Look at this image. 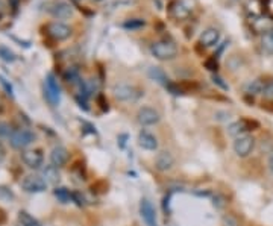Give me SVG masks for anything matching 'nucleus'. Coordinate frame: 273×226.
<instances>
[{"instance_id":"29","label":"nucleus","mask_w":273,"mask_h":226,"mask_svg":"<svg viewBox=\"0 0 273 226\" xmlns=\"http://www.w3.org/2000/svg\"><path fill=\"white\" fill-rule=\"evenodd\" d=\"M204 65H205L207 70H210V71H213V73L219 70V62H217L216 58H208V59H205Z\"/></svg>"},{"instance_id":"11","label":"nucleus","mask_w":273,"mask_h":226,"mask_svg":"<svg viewBox=\"0 0 273 226\" xmlns=\"http://www.w3.org/2000/svg\"><path fill=\"white\" fill-rule=\"evenodd\" d=\"M257 126H258L257 122H251V120H248V119H242V120H239V122L231 123L229 128H228V132H229L231 137L239 138V137H242V135H246L249 131H254L252 128H257Z\"/></svg>"},{"instance_id":"30","label":"nucleus","mask_w":273,"mask_h":226,"mask_svg":"<svg viewBox=\"0 0 273 226\" xmlns=\"http://www.w3.org/2000/svg\"><path fill=\"white\" fill-rule=\"evenodd\" d=\"M223 222H225V225H226V226H240L239 220H237L236 217H232L231 214L225 216V217H223Z\"/></svg>"},{"instance_id":"20","label":"nucleus","mask_w":273,"mask_h":226,"mask_svg":"<svg viewBox=\"0 0 273 226\" xmlns=\"http://www.w3.org/2000/svg\"><path fill=\"white\" fill-rule=\"evenodd\" d=\"M149 76H150V79L157 81L158 84H163L164 87L170 82L169 78H167V74H166L161 68H158V67H152V68L149 70Z\"/></svg>"},{"instance_id":"31","label":"nucleus","mask_w":273,"mask_h":226,"mask_svg":"<svg viewBox=\"0 0 273 226\" xmlns=\"http://www.w3.org/2000/svg\"><path fill=\"white\" fill-rule=\"evenodd\" d=\"M0 84L3 85V88L6 90V93H8L11 97H14V90H12V85H11V84H9V82H8L5 78H3V76H0Z\"/></svg>"},{"instance_id":"7","label":"nucleus","mask_w":273,"mask_h":226,"mask_svg":"<svg viewBox=\"0 0 273 226\" xmlns=\"http://www.w3.org/2000/svg\"><path fill=\"white\" fill-rule=\"evenodd\" d=\"M255 149V138L252 135H242L236 138L234 141V152L240 158H246L252 154V150Z\"/></svg>"},{"instance_id":"12","label":"nucleus","mask_w":273,"mask_h":226,"mask_svg":"<svg viewBox=\"0 0 273 226\" xmlns=\"http://www.w3.org/2000/svg\"><path fill=\"white\" fill-rule=\"evenodd\" d=\"M193 8L190 5H187L184 0H176V2H172L169 5V14L170 17L176 18V20H185L190 17Z\"/></svg>"},{"instance_id":"23","label":"nucleus","mask_w":273,"mask_h":226,"mask_svg":"<svg viewBox=\"0 0 273 226\" xmlns=\"http://www.w3.org/2000/svg\"><path fill=\"white\" fill-rule=\"evenodd\" d=\"M53 195L61 204H68L70 201H73V193L68 192L67 188H64V187H56L53 190Z\"/></svg>"},{"instance_id":"34","label":"nucleus","mask_w":273,"mask_h":226,"mask_svg":"<svg viewBox=\"0 0 273 226\" xmlns=\"http://www.w3.org/2000/svg\"><path fill=\"white\" fill-rule=\"evenodd\" d=\"M9 8H11L12 14L15 15L18 12V8H20V0H9Z\"/></svg>"},{"instance_id":"10","label":"nucleus","mask_w":273,"mask_h":226,"mask_svg":"<svg viewBox=\"0 0 273 226\" xmlns=\"http://www.w3.org/2000/svg\"><path fill=\"white\" fill-rule=\"evenodd\" d=\"M21 161L24 163V166H27L29 169L38 170L43 163H44V155L40 149H33V150H24L21 154Z\"/></svg>"},{"instance_id":"9","label":"nucleus","mask_w":273,"mask_h":226,"mask_svg":"<svg viewBox=\"0 0 273 226\" xmlns=\"http://www.w3.org/2000/svg\"><path fill=\"white\" fill-rule=\"evenodd\" d=\"M47 12L58 20H65L73 15V6L64 0H56V2L49 3Z\"/></svg>"},{"instance_id":"19","label":"nucleus","mask_w":273,"mask_h":226,"mask_svg":"<svg viewBox=\"0 0 273 226\" xmlns=\"http://www.w3.org/2000/svg\"><path fill=\"white\" fill-rule=\"evenodd\" d=\"M43 178L46 179L47 184H58L61 176H59V172H58V167H55L53 164L47 166L44 170H43Z\"/></svg>"},{"instance_id":"39","label":"nucleus","mask_w":273,"mask_h":226,"mask_svg":"<svg viewBox=\"0 0 273 226\" xmlns=\"http://www.w3.org/2000/svg\"><path fill=\"white\" fill-rule=\"evenodd\" d=\"M269 169H270V172L273 173V154H272L270 158H269Z\"/></svg>"},{"instance_id":"8","label":"nucleus","mask_w":273,"mask_h":226,"mask_svg":"<svg viewBox=\"0 0 273 226\" xmlns=\"http://www.w3.org/2000/svg\"><path fill=\"white\" fill-rule=\"evenodd\" d=\"M137 120H138V123L141 126H153V125L160 123L161 116H160V112L155 109V108L143 106L137 112Z\"/></svg>"},{"instance_id":"17","label":"nucleus","mask_w":273,"mask_h":226,"mask_svg":"<svg viewBox=\"0 0 273 226\" xmlns=\"http://www.w3.org/2000/svg\"><path fill=\"white\" fill-rule=\"evenodd\" d=\"M138 144L140 147L146 149V150H157L158 149V140L153 134L147 132V131H141L138 134Z\"/></svg>"},{"instance_id":"21","label":"nucleus","mask_w":273,"mask_h":226,"mask_svg":"<svg viewBox=\"0 0 273 226\" xmlns=\"http://www.w3.org/2000/svg\"><path fill=\"white\" fill-rule=\"evenodd\" d=\"M18 222H20L21 226H43L40 220H36L27 211H20L18 213Z\"/></svg>"},{"instance_id":"15","label":"nucleus","mask_w":273,"mask_h":226,"mask_svg":"<svg viewBox=\"0 0 273 226\" xmlns=\"http://www.w3.org/2000/svg\"><path fill=\"white\" fill-rule=\"evenodd\" d=\"M219 40H220V32L216 27H208L201 33L199 44L204 47H213L219 43Z\"/></svg>"},{"instance_id":"2","label":"nucleus","mask_w":273,"mask_h":226,"mask_svg":"<svg viewBox=\"0 0 273 226\" xmlns=\"http://www.w3.org/2000/svg\"><path fill=\"white\" fill-rule=\"evenodd\" d=\"M112 94L117 100H122V102H135L138 100L144 91L135 85L131 84H115L112 87Z\"/></svg>"},{"instance_id":"37","label":"nucleus","mask_w":273,"mask_h":226,"mask_svg":"<svg viewBox=\"0 0 273 226\" xmlns=\"http://www.w3.org/2000/svg\"><path fill=\"white\" fill-rule=\"evenodd\" d=\"M81 9V12H84L85 15H93V11H90V9H87V6H81L79 8Z\"/></svg>"},{"instance_id":"33","label":"nucleus","mask_w":273,"mask_h":226,"mask_svg":"<svg viewBox=\"0 0 273 226\" xmlns=\"http://www.w3.org/2000/svg\"><path fill=\"white\" fill-rule=\"evenodd\" d=\"M97 103H99V106L102 108V111H108V109H109V106H108V100L105 99V96H103V94H99V96H97Z\"/></svg>"},{"instance_id":"41","label":"nucleus","mask_w":273,"mask_h":226,"mask_svg":"<svg viewBox=\"0 0 273 226\" xmlns=\"http://www.w3.org/2000/svg\"><path fill=\"white\" fill-rule=\"evenodd\" d=\"M73 2H74V3H77V2H79V0H73Z\"/></svg>"},{"instance_id":"14","label":"nucleus","mask_w":273,"mask_h":226,"mask_svg":"<svg viewBox=\"0 0 273 226\" xmlns=\"http://www.w3.org/2000/svg\"><path fill=\"white\" fill-rule=\"evenodd\" d=\"M70 155H68V150L64 147V146H56L53 147V150L50 152V163L55 166V167H64L68 161Z\"/></svg>"},{"instance_id":"40","label":"nucleus","mask_w":273,"mask_h":226,"mask_svg":"<svg viewBox=\"0 0 273 226\" xmlns=\"http://www.w3.org/2000/svg\"><path fill=\"white\" fill-rule=\"evenodd\" d=\"M0 114H2V105H0Z\"/></svg>"},{"instance_id":"36","label":"nucleus","mask_w":273,"mask_h":226,"mask_svg":"<svg viewBox=\"0 0 273 226\" xmlns=\"http://www.w3.org/2000/svg\"><path fill=\"white\" fill-rule=\"evenodd\" d=\"M5 157H6V149L2 143H0V163L5 160Z\"/></svg>"},{"instance_id":"18","label":"nucleus","mask_w":273,"mask_h":226,"mask_svg":"<svg viewBox=\"0 0 273 226\" xmlns=\"http://www.w3.org/2000/svg\"><path fill=\"white\" fill-rule=\"evenodd\" d=\"M266 85H267V84H266L263 79H254V81H251V82L245 87V90H246V93H248V94H251V96L263 94V93H264Z\"/></svg>"},{"instance_id":"24","label":"nucleus","mask_w":273,"mask_h":226,"mask_svg":"<svg viewBox=\"0 0 273 226\" xmlns=\"http://www.w3.org/2000/svg\"><path fill=\"white\" fill-rule=\"evenodd\" d=\"M261 44H263V49L273 55V29L267 30L266 33H263V38H261Z\"/></svg>"},{"instance_id":"6","label":"nucleus","mask_w":273,"mask_h":226,"mask_svg":"<svg viewBox=\"0 0 273 226\" xmlns=\"http://www.w3.org/2000/svg\"><path fill=\"white\" fill-rule=\"evenodd\" d=\"M35 140V134L30 129H17L9 135V143L14 149L21 150L30 146Z\"/></svg>"},{"instance_id":"5","label":"nucleus","mask_w":273,"mask_h":226,"mask_svg":"<svg viewBox=\"0 0 273 226\" xmlns=\"http://www.w3.org/2000/svg\"><path fill=\"white\" fill-rule=\"evenodd\" d=\"M44 97H46V100L52 106H56L59 103L61 88H59V84H58V81H56L53 73H49L47 76H46V81H44Z\"/></svg>"},{"instance_id":"42","label":"nucleus","mask_w":273,"mask_h":226,"mask_svg":"<svg viewBox=\"0 0 273 226\" xmlns=\"http://www.w3.org/2000/svg\"><path fill=\"white\" fill-rule=\"evenodd\" d=\"M0 18H2V14H0Z\"/></svg>"},{"instance_id":"26","label":"nucleus","mask_w":273,"mask_h":226,"mask_svg":"<svg viewBox=\"0 0 273 226\" xmlns=\"http://www.w3.org/2000/svg\"><path fill=\"white\" fill-rule=\"evenodd\" d=\"M254 29L260 33H266L267 30L272 29V24L267 21V18H257L254 20Z\"/></svg>"},{"instance_id":"32","label":"nucleus","mask_w":273,"mask_h":226,"mask_svg":"<svg viewBox=\"0 0 273 226\" xmlns=\"http://www.w3.org/2000/svg\"><path fill=\"white\" fill-rule=\"evenodd\" d=\"M213 82H214L216 85H219L222 90H228V88H229V87H228V84H225V82H223V79L219 76V74H213Z\"/></svg>"},{"instance_id":"3","label":"nucleus","mask_w":273,"mask_h":226,"mask_svg":"<svg viewBox=\"0 0 273 226\" xmlns=\"http://www.w3.org/2000/svg\"><path fill=\"white\" fill-rule=\"evenodd\" d=\"M43 29L46 30L44 33L53 41H65L71 36V27L61 21H50L44 24Z\"/></svg>"},{"instance_id":"1","label":"nucleus","mask_w":273,"mask_h":226,"mask_svg":"<svg viewBox=\"0 0 273 226\" xmlns=\"http://www.w3.org/2000/svg\"><path fill=\"white\" fill-rule=\"evenodd\" d=\"M152 55L160 61H172L178 56V47L172 40H161L150 46Z\"/></svg>"},{"instance_id":"4","label":"nucleus","mask_w":273,"mask_h":226,"mask_svg":"<svg viewBox=\"0 0 273 226\" xmlns=\"http://www.w3.org/2000/svg\"><path fill=\"white\" fill-rule=\"evenodd\" d=\"M47 182L40 175H26L21 179V188L26 193H43L47 190Z\"/></svg>"},{"instance_id":"38","label":"nucleus","mask_w":273,"mask_h":226,"mask_svg":"<svg viewBox=\"0 0 273 226\" xmlns=\"http://www.w3.org/2000/svg\"><path fill=\"white\" fill-rule=\"evenodd\" d=\"M5 8H6V3L3 2V0H0V14L3 15V11H5Z\"/></svg>"},{"instance_id":"35","label":"nucleus","mask_w":273,"mask_h":226,"mask_svg":"<svg viewBox=\"0 0 273 226\" xmlns=\"http://www.w3.org/2000/svg\"><path fill=\"white\" fill-rule=\"evenodd\" d=\"M266 97H269V99H273V82H270V84H267L266 85V88H264V93H263Z\"/></svg>"},{"instance_id":"28","label":"nucleus","mask_w":273,"mask_h":226,"mask_svg":"<svg viewBox=\"0 0 273 226\" xmlns=\"http://www.w3.org/2000/svg\"><path fill=\"white\" fill-rule=\"evenodd\" d=\"M14 193L11 192V188L8 187H0V201H12Z\"/></svg>"},{"instance_id":"16","label":"nucleus","mask_w":273,"mask_h":226,"mask_svg":"<svg viewBox=\"0 0 273 226\" xmlns=\"http://www.w3.org/2000/svg\"><path fill=\"white\" fill-rule=\"evenodd\" d=\"M175 166V158L170 152H160L157 155V160H155V169L158 172H169L172 170Z\"/></svg>"},{"instance_id":"13","label":"nucleus","mask_w":273,"mask_h":226,"mask_svg":"<svg viewBox=\"0 0 273 226\" xmlns=\"http://www.w3.org/2000/svg\"><path fill=\"white\" fill-rule=\"evenodd\" d=\"M140 214H141V219L144 220V223L147 226H157V211H155L153 205L147 199L141 201V204H140Z\"/></svg>"},{"instance_id":"25","label":"nucleus","mask_w":273,"mask_h":226,"mask_svg":"<svg viewBox=\"0 0 273 226\" xmlns=\"http://www.w3.org/2000/svg\"><path fill=\"white\" fill-rule=\"evenodd\" d=\"M0 59H3L5 62H14L17 59V56L9 47L0 44Z\"/></svg>"},{"instance_id":"22","label":"nucleus","mask_w":273,"mask_h":226,"mask_svg":"<svg viewBox=\"0 0 273 226\" xmlns=\"http://www.w3.org/2000/svg\"><path fill=\"white\" fill-rule=\"evenodd\" d=\"M64 79L65 82L68 84H79L82 79H81V74H79V70H77L76 67H68L65 71H64Z\"/></svg>"},{"instance_id":"27","label":"nucleus","mask_w":273,"mask_h":226,"mask_svg":"<svg viewBox=\"0 0 273 226\" xmlns=\"http://www.w3.org/2000/svg\"><path fill=\"white\" fill-rule=\"evenodd\" d=\"M122 26L125 29H140V27L146 26V21L143 18H131V20H126Z\"/></svg>"}]
</instances>
